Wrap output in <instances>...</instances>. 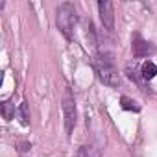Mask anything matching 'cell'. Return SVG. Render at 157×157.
I'll use <instances>...</instances> for the list:
<instances>
[{"mask_svg": "<svg viewBox=\"0 0 157 157\" xmlns=\"http://www.w3.org/2000/svg\"><path fill=\"white\" fill-rule=\"evenodd\" d=\"M93 67H94V72L98 74L102 83H105L109 87H118L120 85V76H118V70H117V65H115V57H113L111 52L96 54V57L93 61Z\"/></svg>", "mask_w": 157, "mask_h": 157, "instance_id": "6da1fadb", "label": "cell"}, {"mask_svg": "<svg viewBox=\"0 0 157 157\" xmlns=\"http://www.w3.org/2000/svg\"><path fill=\"white\" fill-rule=\"evenodd\" d=\"M56 22H57L59 32H61L67 39H72V30H74V26H76V22H78V11H76L74 4L63 2V4L57 8Z\"/></svg>", "mask_w": 157, "mask_h": 157, "instance_id": "7a4b0ae2", "label": "cell"}, {"mask_svg": "<svg viewBox=\"0 0 157 157\" xmlns=\"http://www.w3.org/2000/svg\"><path fill=\"white\" fill-rule=\"evenodd\" d=\"M63 117H65V129H67V135L70 137L72 131H74V126H76V120H78V113H76V100L70 93V89L67 87L65 93H63Z\"/></svg>", "mask_w": 157, "mask_h": 157, "instance_id": "3957f363", "label": "cell"}, {"mask_svg": "<svg viewBox=\"0 0 157 157\" xmlns=\"http://www.w3.org/2000/svg\"><path fill=\"white\" fill-rule=\"evenodd\" d=\"M98 11H100V21H102L104 28L107 32H113L115 30V10H113V4L107 2V0H100L98 2Z\"/></svg>", "mask_w": 157, "mask_h": 157, "instance_id": "277c9868", "label": "cell"}, {"mask_svg": "<svg viewBox=\"0 0 157 157\" xmlns=\"http://www.w3.org/2000/svg\"><path fill=\"white\" fill-rule=\"evenodd\" d=\"M131 50H133V56L135 57H148L151 54H155V46L148 41H144L140 35H137L133 39V44H131Z\"/></svg>", "mask_w": 157, "mask_h": 157, "instance_id": "5b68a950", "label": "cell"}, {"mask_svg": "<svg viewBox=\"0 0 157 157\" xmlns=\"http://www.w3.org/2000/svg\"><path fill=\"white\" fill-rule=\"evenodd\" d=\"M140 76H142V80L144 82H150L153 80V78L157 76V65L150 59H146L142 65H140Z\"/></svg>", "mask_w": 157, "mask_h": 157, "instance_id": "8992f818", "label": "cell"}, {"mask_svg": "<svg viewBox=\"0 0 157 157\" xmlns=\"http://www.w3.org/2000/svg\"><path fill=\"white\" fill-rule=\"evenodd\" d=\"M126 74H128V78H129V80H133L139 87H144V80H142V76H140V68L137 70V67L135 65H128L126 67Z\"/></svg>", "mask_w": 157, "mask_h": 157, "instance_id": "52a82bcc", "label": "cell"}, {"mask_svg": "<svg viewBox=\"0 0 157 157\" xmlns=\"http://www.w3.org/2000/svg\"><path fill=\"white\" fill-rule=\"evenodd\" d=\"M120 105H122V109H126V111H135V113L140 111V105H139L135 100L128 98V96H122V98H120Z\"/></svg>", "mask_w": 157, "mask_h": 157, "instance_id": "ba28073f", "label": "cell"}, {"mask_svg": "<svg viewBox=\"0 0 157 157\" xmlns=\"http://www.w3.org/2000/svg\"><path fill=\"white\" fill-rule=\"evenodd\" d=\"M0 107H2V115H4L6 120H11V118H13V115H15V104H11V102H2V104H0Z\"/></svg>", "mask_w": 157, "mask_h": 157, "instance_id": "9c48e42d", "label": "cell"}, {"mask_svg": "<svg viewBox=\"0 0 157 157\" xmlns=\"http://www.w3.org/2000/svg\"><path fill=\"white\" fill-rule=\"evenodd\" d=\"M19 115H21V122H22L24 126H28V124H30V109H28V104H26V102L21 104Z\"/></svg>", "mask_w": 157, "mask_h": 157, "instance_id": "30bf717a", "label": "cell"}, {"mask_svg": "<svg viewBox=\"0 0 157 157\" xmlns=\"http://www.w3.org/2000/svg\"><path fill=\"white\" fill-rule=\"evenodd\" d=\"M76 157H87V153H85V150H83V148H80V150H78V151H76Z\"/></svg>", "mask_w": 157, "mask_h": 157, "instance_id": "8fae6325", "label": "cell"}]
</instances>
